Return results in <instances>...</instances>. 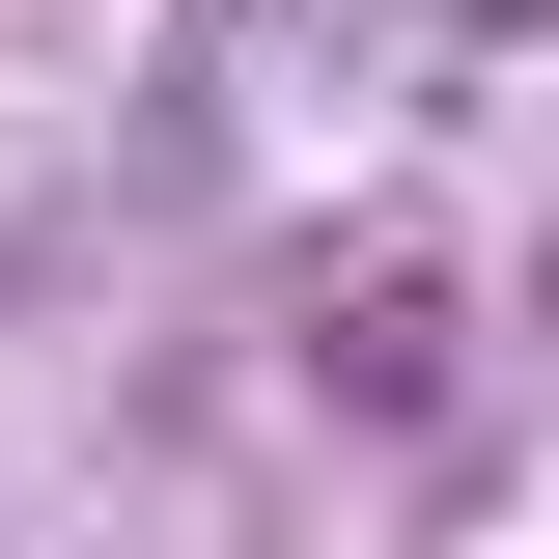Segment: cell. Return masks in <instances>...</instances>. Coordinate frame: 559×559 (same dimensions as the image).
Wrapping results in <instances>:
<instances>
[{
	"mask_svg": "<svg viewBox=\"0 0 559 559\" xmlns=\"http://www.w3.org/2000/svg\"><path fill=\"white\" fill-rule=\"evenodd\" d=\"M336 392H364V419L448 392V280H364V308H336Z\"/></svg>",
	"mask_w": 559,
	"mask_h": 559,
	"instance_id": "obj_1",
	"label": "cell"
}]
</instances>
